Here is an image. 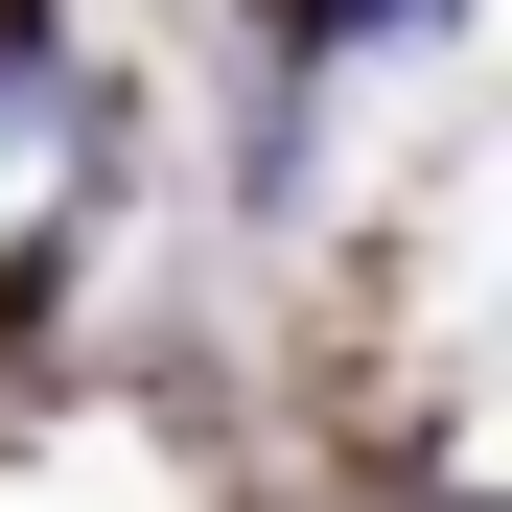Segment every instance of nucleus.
Instances as JSON below:
<instances>
[{
	"mask_svg": "<svg viewBox=\"0 0 512 512\" xmlns=\"http://www.w3.org/2000/svg\"><path fill=\"white\" fill-rule=\"evenodd\" d=\"M70 187H94V94H70V70L0 24V280H24V256L70 233Z\"/></svg>",
	"mask_w": 512,
	"mask_h": 512,
	"instance_id": "f257e3e1",
	"label": "nucleus"
}]
</instances>
